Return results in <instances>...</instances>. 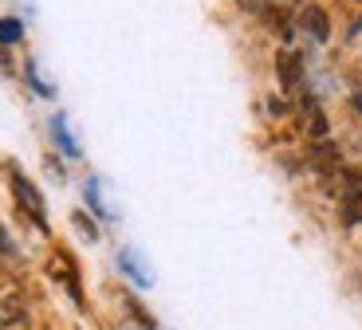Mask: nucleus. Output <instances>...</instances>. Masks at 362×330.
Returning <instances> with one entry per match:
<instances>
[{
    "mask_svg": "<svg viewBox=\"0 0 362 330\" xmlns=\"http://www.w3.org/2000/svg\"><path fill=\"white\" fill-rule=\"evenodd\" d=\"M75 228H79V232L87 236V240H99V228H95V224L87 220V213H75Z\"/></svg>",
    "mask_w": 362,
    "mask_h": 330,
    "instance_id": "obj_14",
    "label": "nucleus"
},
{
    "mask_svg": "<svg viewBox=\"0 0 362 330\" xmlns=\"http://www.w3.org/2000/svg\"><path fill=\"white\" fill-rule=\"evenodd\" d=\"M87 201L95 205V213H99V216H110V213H107V205H103V189H99V181H95V177L87 181Z\"/></svg>",
    "mask_w": 362,
    "mask_h": 330,
    "instance_id": "obj_12",
    "label": "nucleus"
},
{
    "mask_svg": "<svg viewBox=\"0 0 362 330\" xmlns=\"http://www.w3.org/2000/svg\"><path fill=\"white\" fill-rule=\"evenodd\" d=\"M118 264H122V271H127V276L134 279L138 287H150V283H154V276H150V268H146V259L138 256L134 248H122V252H118Z\"/></svg>",
    "mask_w": 362,
    "mask_h": 330,
    "instance_id": "obj_5",
    "label": "nucleus"
},
{
    "mask_svg": "<svg viewBox=\"0 0 362 330\" xmlns=\"http://www.w3.org/2000/svg\"><path fill=\"white\" fill-rule=\"evenodd\" d=\"M308 134L311 138H327V118H323V110H319L311 98H308Z\"/></svg>",
    "mask_w": 362,
    "mask_h": 330,
    "instance_id": "obj_9",
    "label": "nucleus"
},
{
    "mask_svg": "<svg viewBox=\"0 0 362 330\" xmlns=\"http://www.w3.org/2000/svg\"><path fill=\"white\" fill-rule=\"evenodd\" d=\"M299 28H303L315 44H327V40H331V16H327V8H319V4H308V8L299 12Z\"/></svg>",
    "mask_w": 362,
    "mask_h": 330,
    "instance_id": "obj_3",
    "label": "nucleus"
},
{
    "mask_svg": "<svg viewBox=\"0 0 362 330\" xmlns=\"http://www.w3.org/2000/svg\"><path fill=\"white\" fill-rule=\"evenodd\" d=\"M362 220V201L358 196H343V224H358Z\"/></svg>",
    "mask_w": 362,
    "mask_h": 330,
    "instance_id": "obj_11",
    "label": "nucleus"
},
{
    "mask_svg": "<svg viewBox=\"0 0 362 330\" xmlns=\"http://www.w3.org/2000/svg\"><path fill=\"white\" fill-rule=\"evenodd\" d=\"M276 75H280V87L284 90H296L303 83V59L296 52H280L276 55Z\"/></svg>",
    "mask_w": 362,
    "mask_h": 330,
    "instance_id": "obj_4",
    "label": "nucleus"
},
{
    "mask_svg": "<svg viewBox=\"0 0 362 330\" xmlns=\"http://www.w3.org/2000/svg\"><path fill=\"white\" fill-rule=\"evenodd\" d=\"M12 193H16L20 208H24V213H32V220H36L40 228L47 232V205H44V196H40V189L32 185V181H28L16 165H12Z\"/></svg>",
    "mask_w": 362,
    "mask_h": 330,
    "instance_id": "obj_1",
    "label": "nucleus"
},
{
    "mask_svg": "<svg viewBox=\"0 0 362 330\" xmlns=\"http://www.w3.org/2000/svg\"><path fill=\"white\" fill-rule=\"evenodd\" d=\"M240 8H248V12H256V16H264L272 4H268V0H240Z\"/></svg>",
    "mask_w": 362,
    "mask_h": 330,
    "instance_id": "obj_15",
    "label": "nucleus"
},
{
    "mask_svg": "<svg viewBox=\"0 0 362 330\" xmlns=\"http://www.w3.org/2000/svg\"><path fill=\"white\" fill-rule=\"evenodd\" d=\"M354 4H362V0H354Z\"/></svg>",
    "mask_w": 362,
    "mask_h": 330,
    "instance_id": "obj_19",
    "label": "nucleus"
},
{
    "mask_svg": "<svg viewBox=\"0 0 362 330\" xmlns=\"http://www.w3.org/2000/svg\"><path fill=\"white\" fill-rule=\"evenodd\" d=\"M260 20L272 28V32H276V36H284V40H288V36H291V28H296V24H291V16H288L284 8H268Z\"/></svg>",
    "mask_w": 362,
    "mask_h": 330,
    "instance_id": "obj_8",
    "label": "nucleus"
},
{
    "mask_svg": "<svg viewBox=\"0 0 362 330\" xmlns=\"http://www.w3.org/2000/svg\"><path fill=\"white\" fill-rule=\"evenodd\" d=\"M0 330H32V314L20 295H4L0 299Z\"/></svg>",
    "mask_w": 362,
    "mask_h": 330,
    "instance_id": "obj_2",
    "label": "nucleus"
},
{
    "mask_svg": "<svg viewBox=\"0 0 362 330\" xmlns=\"http://www.w3.org/2000/svg\"><path fill=\"white\" fill-rule=\"evenodd\" d=\"M354 107H358V110H362V90H358V95H354Z\"/></svg>",
    "mask_w": 362,
    "mask_h": 330,
    "instance_id": "obj_17",
    "label": "nucleus"
},
{
    "mask_svg": "<svg viewBox=\"0 0 362 330\" xmlns=\"http://www.w3.org/2000/svg\"><path fill=\"white\" fill-rule=\"evenodd\" d=\"M20 36H24V28H20V20H0V44H20Z\"/></svg>",
    "mask_w": 362,
    "mask_h": 330,
    "instance_id": "obj_10",
    "label": "nucleus"
},
{
    "mask_svg": "<svg viewBox=\"0 0 362 330\" xmlns=\"http://www.w3.org/2000/svg\"><path fill=\"white\" fill-rule=\"evenodd\" d=\"M284 4H299V0H284Z\"/></svg>",
    "mask_w": 362,
    "mask_h": 330,
    "instance_id": "obj_18",
    "label": "nucleus"
},
{
    "mask_svg": "<svg viewBox=\"0 0 362 330\" xmlns=\"http://www.w3.org/2000/svg\"><path fill=\"white\" fill-rule=\"evenodd\" d=\"M52 138H55V146H59L67 158H79V153H83L79 142H75V134L67 130V118H64V114H55V118H52Z\"/></svg>",
    "mask_w": 362,
    "mask_h": 330,
    "instance_id": "obj_6",
    "label": "nucleus"
},
{
    "mask_svg": "<svg viewBox=\"0 0 362 330\" xmlns=\"http://www.w3.org/2000/svg\"><path fill=\"white\" fill-rule=\"evenodd\" d=\"M0 248H4V252H12V244H8V236H4V228H0Z\"/></svg>",
    "mask_w": 362,
    "mask_h": 330,
    "instance_id": "obj_16",
    "label": "nucleus"
},
{
    "mask_svg": "<svg viewBox=\"0 0 362 330\" xmlns=\"http://www.w3.org/2000/svg\"><path fill=\"white\" fill-rule=\"evenodd\" d=\"M28 79L36 83V90H40L44 98H52V95H55V90H52V83H44V79H40V67H36V63H28Z\"/></svg>",
    "mask_w": 362,
    "mask_h": 330,
    "instance_id": "obj_13",
    "label": "nucleus"
},
{
    "mask_svg": "<svg viewBox=\"0 0 362 330\" xmlns=\"http://www.w3.org/2000/svg\"><path fill=\"white\" fill-rule=\"evenodd\" d=\"M311 170H319V173H335L339 170V150H335V146H331V142H319V146H311Z\"/></svg>",
    "mask_w": 362,
    "mask_h": 330,
    "instance_id": "obj_7",
    "label": "nucleus"
}]
</instances>
